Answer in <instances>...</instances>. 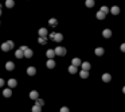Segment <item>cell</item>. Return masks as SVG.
Instances as JSON below:
<instances>
[{"mask_svg":"<svg viewBox=\"0 0 125 112\" xmlns=\"http://www.w3.org/2000/svg\"><path fill=\"white\" fill-rule=\"evenodd\" d=\"M1 50L3 51H10L11 50V46H10V43H8V41L1 43Z\"/></svg>","mask_w":125,"mask_h":112,"instance_id":"obj_8","label":"cell"},{"mask_svg":"<svg viewBox=\"0 0 125 112\" xmlns=\"http://www.w3.org/2000/svg\"><path fill=\"white\" fill-rule=\"evenodd\" d=\"M79 76H81L82 78H88L89 77V70H83V69H82V70L79 72Z\"/></svg>","mask_w":125,"mask_h":112,"instance_id":"obj_22","label":"cell"},{"mask_svg":"<svg viewBox=\"0 0 125 112\" xmlns=\"http://www.w3.org/2000/svg\"><path fill=\"white\" fill-rule=\"evenodd\" d=\"M8 43H10V46H11V49H14V46H15V43L12 41H8Z\"/></svg>","mask_w":125,"mask_h":112,"instance_id":"obj_33","label":"cell"},{"mask_svg":"<svg viewBox=\"0 0 125 112\" xmlns=\"http://www.w3.org/2000/svg\"><path fill=\"white\" fill-rule=\"evenodd\" d=\"M38 97H39V93H38L36 91H31L30 92V99H32V100H36Z\"/></svg>","mask_w":125,"mask_h":112,"instance_id":"obj_15","label":"cell"},{"mask_svg":"<svg viewBox=\"0 0 125 112\" xmlns=\"http://www.w3.org/2000/svg\"><path fill=\"white\" fill-rule=\"evenodd\" d=\"M38 34H39V37H47L48 31L46 30L44 27H42V28H39V31H38Z\"/></svg>","mask_w":125,"mask_h":112,"instance_id":"obj_7","label":"cell"},{"mask_svg":"<svg viewBox=\"0 0 125 112\" xmlns=\"http://www.w3.org/2000/svg\"><path fill=\"white\" fill-rule=\"evenodd\" d=\"M27 74L28 76H35L36 74V69H35L34 66H30V68L27 69Z\"/></svg>","mask_w":125,"mask_h":112,"instance_id":"obj_10","label":"cell"},{"mask_svg":"<svg viewBox=\"0 0 125 112\" xmlns=\"http://www.w3.org/2000/svg\"><path fill=\"white\" fill-rule=\"evenodd\" d=\"M1 86H4V80L3 78H0V88H1Z\"/></svg>","mask_w":125,"mask_h":112,"instance_id":"obj_34","label":"cell"},{"mask_svg":"<svg viewBox=\"0 0 125 112\" xmlns=\"http://www.w3.org/2000/svg\"><path fill=\"white\" fill-rule=\"evenodd\" d=\"M112 80V76L109 74V73H104V74H102V81L104 82H109Z\"/></svg>","mask_w":125,"mask_h":112,"instance_id":"obj_11","label":"cell"},{"mask_svg":"<svg viewBox=\"0 0 125 112\" xmlns=\"http://www.w3.org/2000/svg\"><path fill=\"white\" fill-rule=\"evenodd\" d=\"M23 54H24V57H26V58H31L32 55H34V51L31 50V49H26V50L23 51Z\"/></svg>","mask_w":125,"mask_h":112,"instance_id":"obj_5","label":"cell"},{"mask_svg":"<svg viewBox=\"0 0 125 112\" xmlns=\"http://www.w3.org/2000/svg\"><path fill=\"white\" fill-rule=\"evenodd\" d=\"M46 55H47L48 59H50V58H54L55 57V50L54 49H48V50L46 51Z\"/></svg>","mask_w":125,"mask_h":112,"instance_id":"obj_6","label":"cell"},{"mask_svg":"<svg viewBox=\"0 0 125 112\" xmlns=\"http://www.w3.org/2000/svg\"><path fill=\"white\" fill-rule=\"evenodd\" d=\"M6 7L7 8H14L15 7V1L14 0H6Z\"/></svg>","mask_w":125,"mask_h":112,"instance_id":"obj_16","label":"cell"},{"mask_svg":"<svg viewBox=\"0 0 125 112\" xmlns=\"http://www.w3.org/2000/svg\"><path fill=\"white\" fill-rule=\"evenodd\" d=\"M48 23H50L51 26H53V27H55V26H57V24H58V20H57V19H55V18H51L50 20H48Z\"/></svg>","mask_w":125,"mask_h":112,"instance_id":"obj_27","label":"cell"},{"mask_svg":"<svg viewBox=\"0 0 125 112\" xmlns=\"http://www.w3.org/2000/svg\"><path fill=\"white\" fill-rule=\"evenodd\" d=\"M6 69H7V70H10V72L14 70V69H15V64L12 61H8L7 64H6Z\"/></svg>","mask_w":125,"mask_h":112,"instance_id":"obj_9","label":"cell"},{"mask_svg":"<svg viewBox=\"0 0 125 112\" xmlns=\"http://www.w3.org/2000/svg\"><path fill=\"white\" fill-rule=\"evenodd\" d=\"M38 42H39L41 45H46V43H47V38H46V37H39V38H38Z\"/></svg>","mask_w":125,"mask_h":112,"instance_id":"obj_26","label":"cell"},{"mask_svg":"<svg viewBox=\"0 0 125 112\" xmlns=\"http://www.w3.org/2000/svg\"><path fill=\"white\" fill-rule=\"evenodd\" d=\"M100 11H102V12H104V14H105V15L108 14V12H110V10H109V8H108V7H106V6H102V7H101V8H100Z\"/></svg>","mask_w":125,"mask_h":112,"instance_id":"obj_28","label":"cell"},{"mask_svg":"<svg viewBox=\"0 0 125 112\" xmlns=\"http://www.w3.org/2000/svg\"><path fill=\"white\" fill-rule=\"evenodd\" d=\"M81 64H82V61L79 59V58H73V61H71V65H74V66H81Z\"/></svg>","mask_w":125,"mask_h":112,"instance_id":"obj_13","label":"cell"},{"mask_svg":"<svg viewBox=\"0 0 125 112\" xmlns=\"http://www.w3.org/2000/svg\"><path fill=\"white\" fill-rule=\"evenodd\" d=\"M0 16H1V10H0Z\"/></svg>","mask_w":125,"mask_h":112,"instance_id":"obj_36","label":"cell"},{"mask_svg":"<svg viewBox=\"0 0 125 112\" xmlns=\"http://www.w3.org/2000/svg\"><path fill=\"white\" fill-rule=\"evenodd\" d=\"M95 16H97V19H98V20H104V19H105V16H106V15H105L104 12H102V11H98V12H97V15H95Z\"/></svg>","mask_w":125,"mask_h":112,"instance_id":"obj_19","label":"cell"},{"mask_svg":"<svg viewBox=\"0 0 125 112\" xmlns=\"http://www.w3.org/2000/svg\"><path fill=\"white\" fill-rule=\"evenodd\" d=\"M8 86H10L11 89L16 88V86H18V81L15 80V78H10V80H8Z\"/></svg>","mask_w":125,"mask_h":112,"instance_id":"obj_4","label":"cell"},{"mask_svg":"<svg viewBox=\"0 0 125 112\" xmlns=\"http://www.w3.org/2000/svg\"><path fill=\"white\" fill-rule=\"evenodd\" d=\"M85 4H86V7L88 8H93L94 7V0H86Z\"/></svg>","mask_w":125,"mask_h":112,"instance_id":"obj_23","label":"cell"},{"mask_svg":"<svg viewBox=\"0 0 125 112\" xmlns=\"http://www.w3.org/2000/svg\"><path fill=\"white\" fill-rule=\"evenodd\" d=\"M120 49H121V51H122V53H125V43H121Z\"/></svg>","mask_w":125,"mask_h":112,"instance_id":"obj_31","label":"cell"},{"mask_svg":"<svg viewBox=\"0 0 125 112\" xmlns=\"http://www.w3.org/2000/svg\"><path fill=\"white\" fill-rule=\"evenodd\" d=\"M59 112H70V109H69L67 107H62V108H61V111H59Z\"/></svg>","mask_w":125,"mask_h":112,"instance_id":"obj_30","label":"cell"},{"mask_svg":"<svg viewBox=\"0 0 125 112\" xmlns=\"http://www.w3.org/2000/svg\"><path fill=\"white\" fill-rule=\"evenodd\" d=\"M55 50V55H61V57H63V55H66V49L65 47H62V46H58V47H55L54 49Z\"/></svg>","mask_w":125,"mask_h":112,"instance_id":"obj_2","label":"cell"},{"mask_svg":"<svg viewBox=\"0 0 125 112\" xmlns=\"http://www.w3.org/2000/svg\"><path fill=\"white\" fill-rule=\"evenodd\" d=\"M35 104L39 105V107H43V105H44V100H43V99H41V97H38L36 100H35Z\"/></svg>","mask_w":125,"mask_h":112,"instance_id":"obj_25","label":"cell"},{"mask_svg":"<svg viewBox=\"0 0 125 112\" xmlns=\"http://www.w3.org/2000/svg\"><path fill=\"white\" fill-rule=\"evenodd\" d=\"M3 96L4 97H11L12 96V91H11V88H7L3 91Z\"/></svg>","mask_w":125,"mask_h":112,"instance_id":"obj_12","label":"cell"},{"mask_svg":"<svg viewBox=\"0 0 125 112\" xmlns=\"http://www.w3.org/2000/svg\"><path fill=\"white\" fill-rule=\"evenodd\" d=\"M55 65H57V62H55L53 58H50V59L46 62V66H47L48 69H54V68H55Z\"/></svg>","mask_w":125,"mask_h":112,"instance_id":"obj_3","label":"cell"},{"mask_svg":"<svg viewBox=\"0 0 125 112\" xmlns=\"http://www.w3.org/2000/svg\"><path fill=\"white\" fill-rule=\"evenodd\" d=\"M26 49H28L27 46H26V45H22V46H20V50H22V51H24Z\"/></svg>","mask_w":125,"mask_h":112,"instance_id":"obj_32","label":"cell"},{"mask_svg":"<svg viewBox=\"0 0 125 112\" xmlns=\"http://www.w3.org/2000/svg\"><path fill=\"white\" fill-rule=\"evenodd\" d=\"M15 57H16V58H19V59H20V58H23V57H24L23 51H22L20 49H19V50H16V51H15Z\"/></svg>","mask_w":125,"mask_h":112,"instance_id":"obj_24","label":"cell"},{"mask_svg":"<svg viewBox=\"0 0 125 112\" xmlns=\"http://www.w3.org/2000/svg\"><path fill=\"white\" fill-rule=\"evenodd\" d=\"M110 12L113 15H118V14H120V8H118L117 6H113V7L110 8Z\"/></svg>","mask_w":125,"mask_h":112,"instance_id":"obj_17","label":"cell"},{"mask_svg":"<svg viewBox=\"0 0 125 112\" xmlns=\"http://www.w3.org/2000/svg\"><path fill=\"white\" fill-rule=\"evenodd\" d=\"M122 92H124V95H125V86H124V88H122Z\"/></svg>","mask_w":125,"mask_h":112,"instance_id":"obj_35","label":"cell"},{"mask_svg":"<svg viewBox=\"0 0 125 112\" xmlns=\"http://www.w3.org/2000/svg\"><path fill=\"white\" fill-rule=\"evenodd\" d=\"M31 109H32V112H41V111H42V107H39V105H36V104H35V105H34V107H32Z\"/></svg>","mask_w":125,"mask_h":112,"instance_id":"obj_29","label":"cell"},{"mask_svg":"<svg viewBox=\"0 0 125 112\" xmlns=\"http://www.w3.org/2000/svg\"><path fill=\"white\" fill-rule=\"evenodd\" d=\"M69 73H70V74H75V73H77V66L70 65V66H69Z\"/></svg>","mask_w":125,"mask_h":112,"instance_id":"obj_21","label":"cell"},{"mask_svg":"<svg viewBox=\"0 0 125 112\" xmlns=\"http://www.w3.org/2000/svg\"><path fill=\"white\" fill-rule=\"evenodd\" d=\"M50 38L54 42H62V41H63V35H62L61 33H51Z\"/></svg>","mask_w":125,"mask_h":112,"instance_id":"obj_1","label":"cell"},{"mask_svg":"<svg viewBox=\"0 0 125 112\" xmlns=\"http://www.w3.org/2000/svg\"><path fill=\"white\" fill-rule=\"evenodd\" d=\"M81 66H82V69H83V70H90V68H91V65L89 64V62H82Z\"/></svg>","mask_w":125,"mask_h":112,"instance_id":"obj_20","label":"cell"},{"mask_svg":"<svg viewBox=\"0 0 125 112\" xmlns=\"http://www.w3.org/2000/svg\"><path fill=\"white\" fill-rule=\"evenodd\" d=\"M0 10H1V4H0Z\"/></svg>","mask_w":125,"mask_h":112,"instance_id":"obj_37","label":"cell"},{"mask_svg":"<svg viewBox=\"0 0 125 112\" xmlns=\"http://www.w3.org/2000/svg\"><path fill=\"white\" fill-rule=\"evenodd\" d=\"M102 35H104V38H110L112 37V31L109 30V28H105V30L102 31Z\"/></svg>","mask_w":125,"mask_h":112,"instance_id":"obj_14","label":"cell"},{"mask_svg":"<svg viewBox=\"0 0 125 112\" xmlns=\"http://www.w3.org/2000/svg\"><path fill=\"white\" fill-rule=\"evenodd\" d=\"M94 53H95V55H98V57H101V55H104L105 50H104L102 47H97V49H95V51H94Z\"/></svg>","mask_w":125,"mask_h":112,"instance_id":"obj_18","label":"cell"}]
</instances>
